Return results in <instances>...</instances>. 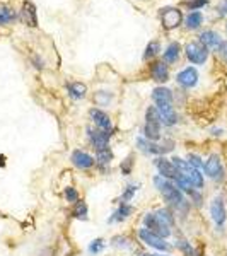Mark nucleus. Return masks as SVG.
I'll return each mask as SVG.
<instances>
[{"label":"nucleus","instance_id":"5701e85b","mask_svg":"<svg viewBox=\"0 0 227 256\" xmlns=\"http://www.w3.org/2000/svg\"><path fill=\"white\" fill-rule=\"evenodd\" d=\"M140 188H142L140 181H128V183L122 188V193H120L116 202H128V204H132V202L135 200V196H137V193L140 192Z\"/></svg>","mask_w":227,"mask_h":256},{"label":"nucleus","instance_id":"ddd939ff","mask_svg":"<svg viewBox=\"0 0 227 256\" xmlns=\"http://www.w3.org/2000/svg\"><path fill=\"white\" fill-rule=\"evenodd\" d=\"M152 166L156 169V174L162 176V178H168V180H174L176 174H178V169L174 168L172 164L171 158L168 156H159V158H154L152 159Z\"/></svg>","mask_w":227,"mask_h":256},{"label":"nucleus","instance_id":"9b49d317","mask_svg":"<svg viewBox=\"0 0 227 256\" xmlns=\"http://www.w3.org/2000/svg\"><path fill=\"white\" fill-rule=\"evenodd\" d=\"M184 55L190 64L204 65L208 60V50L200 43V41H190L184 46Z\"/></svg>","mask_w":227,"mask_h":256},{"label":"nucleus","instance_id":"c9c22d12","mask_svg":"<svg viewBox=\"0 0 227 256\" xmlns=\"http://www.w3.org/2000/svg\"><path fill=\"white\" fill-rule=\"evenodd\" d=\"M184 159L188 160V164H190V166H192L193 169H204L205 159H204V156L198 154V152H193V150L186 152V154H184Z\"/></svg>","mask_w":227,"mask_h":256},{"label":"nucleus","instance_id":"de8ad7c7","mask_svg":"<svg viewBox=\"0 0 227 256\" xmlns=\"http://www.w3.org/2000/svg\"><path fill=\"white\" fill-rule=\"evenodd\" d=\"M6 166H7V156L0 154V168H6Z\"/></svg>","mask_w":227,"mask_h":256},{"label":"nucleus","instance_id":"49530a36","mask_svg":"<svg viewBox=\"0 0 227 256\" xmlns=\"http://www.w3.org/2000/svg\"><path fill=\"white\" fill-rule=\"evenodd\" d=\"M218 14L220 16L227 14V0H222L220 2V6H218Z\"/></svg>","mask_w":227,"mask_h":256},{"label":"nucleus","instance_id":"f3484780","mask_svg":"<svg viewBox=\"0 0 227 256\" xmlns=\"http://www.w3.org/2000/svg\"><path fill=\"white\" fill-rule=\"evenodd\" d=\"M156 108L159 110L162 128H172L180 123V114H178V111H176L174 104H160V106H156Z\"/></svg>","mask_w":227,"mask_h":256},{"label":"nucleus","instance_id":"72a5a7b5","mask_svg":"<svg viewBox=\"0 0 227 256\" xmlns=\"http://www.w3.org/2000/svg\"><path fill=\"white\" fill-rule=\"evenodd\" d=\"M16 19H18V12L7 6H0V26H7Z\"/></svg>","mask_w":227,"mask_h":256},{"label":"nucleus","instance_id":"a18cd8bd","mask_svg":"<svg viewBox=\"0 0 227 256\" xmlns=\"http://www.w3.org/2000/svg\"><path fill=\"white\" fill-rule=\"evenodd\" d=\"M138 256H174L172 253H148V251H140L138 253Z\"/></svg>","mask_w":227,"mask_h":256},{"label":"nucleus","instance_id":"7ed1b4c3","mask_svg":"<svg viewBox=\"0 0 227 256\" xmlns=\"http://www.w3.org/2000/svg\"><path fill=\"white\" fill-rule=\"evenodd\" d=\"M135 238H137V242H140V246H144L146 250H152L154 253H172L174 248H172V242H169V239H164L158 236V234L150 232L146 227H137L135 230Z\"/></svg>","mask_w":227,"mask_h":256},{"label":"nucleus","instance_id":"f257e3e1","mask_svg":"<svg viewBox=\"0 0 227 256\" xmlns=\"http://www.w3.org/2000/svg\"><path fill=\"white\" fill-rule=\"evenodd\" d=\"M152 186H154L156 192L159 193L162 204L172 210H176L184 200H186V195H184V193L181 192L171 180H168V178L154 174L152 176Z\"/></svg>","mask_w":227,"mask_h":256},{"label":"nucleus","instance_id":"a19ab883","mask_svg":"<svg viewBox=\"0 0 227 256\" xmlns=\"http://www.w3.org/2000/svg\"><path fill=\"white\" fill-rule=\"evenodd\" d=\"M207 4H208V0H186V2H183V6L192 10H198V9H202V7L207 6Z\"/></svg>","mask_w":227,"mask_h":256},{"label":"nucleus","instance_id":"79ce46f5","mask_svg":"<svg viewBox=\"0 0 227 256\" xmlns=\"http://www.w3.org/2000/svg\"><path fill=\"white\" fill-rule=\"evenodd\" d=\"M218 55L222 56V60L227 64V41H222L220 46H218Z\"/></svg>","mask_w":227,"mask_h":256},{"label":"nucleus","instance_id":"20e7f679","mask_svg":"<svg viewBox=\"0 0 227 256\" xmlns=\"http://www.w3.org/2000/svg\"><path fill=\"white\" fill-rule=\"evenodd\" d=\"M204 174L207 178V181L214 183L216 186H222L226 184L227 181V169H226V164L222 160V156L217 154V152H212L205 158V162H204Z\"/></svg>","mask_w":227,"mask_h":256},{"label":"nucleus","instance_id":"473e14b6","mask_svg":"<svg viewBox=\"0 0 227 256\" xmlns=\"http://www.w3.org/2000/svg\"><path fill=\"white\" fill-rule=\"evenodd\" d=\"M202 22H204V16H202L200 10L190 12L186 16V19H184V26H186L188 30H198V28L202 26Z\"/></svg>","mask_w":227,"mask_h":256},{"label":"nucleus","instance_id":"7c9ffc66","mask_svg":"<svg viewBox=\"0 0 227 256\" xmlns=\"http://www.w3.org/2000/svg\"><path fill=\"white\" fill-rule=\"evenodd\" d=\"M62 196H64V202L67 205H74L82 198L79 188H76L74 184H65L64 190H62Z\"/></svg>","mask_w":227,"mask_h":256},{"label":"nucleus","instance_id":"6ab92c4d","mask_svg":"<svg viewBox=\"0 0 227 256\" xmlns=\"http://www.w3.org/2000/svg\"><path fill=\"white\" fill-rule=\"evenodd\" d=\"M108 244H110V248H113V250H116V251H132L135 248V241L128 236V234L118 232L110 238Z\"/></svg>","mask_w":227,"mask_h":256},{"label":"nucleus","instance_id":"ea45409f","mask_svg":"<svg viewBox=\"0 0 227 256\" xmlns=\"http://www.w3.org/2000/svg\"><path fill=\"white\" fill-rule=\"evenodd\" d=\"M144 122H159L160 123V114L159 110L156 106H148L146 110V116H144ZM162 125V123H160Z\"/></svg>","mask_w":227,"mask_h":256},{"label":"nucleus","instance_id":"e433bc0d","mask_svg":"<svg viewBox=\"0 0 227 256\" xmlns=\"http://www.w3.org/2000/svg\"><path fill=\"white\" fill-rule=\"evenodd\" d=\"M113 99H114L113 92H108V90H98L94 94V102L98 106H110L113 102Z\"/></svg>","mask_w":227,"mask_h":256},{"label":"nucleus","instance_id":"09e8293b","mask_svg":"<svg viewBox=\"0 0 227 256\" xmlns=\"http://www.w3.org/2000/svg\"><path fill=\"white\" fill-rule=\"evenodd\" d=\"M226 30H227V26H226Z\"/></svg>","mask_w":227,"mask_h":256},{"label":"nucleus","instance_id":"2eb2a0df","mask_svg":"<svg viewBox=\"0 0 227 256\" xmlns=\"http://www.w3.org/2000/svg\"><path fill=\"white\" fill-rule=\"evenodd\" d=\"M148 76H150L152 80H156L158 84H166L169 80V77H171V72H169V65L166 62L162 60H154L150 62V65H148Z\"/></svg>","mask_w":227,"mask_h":256},{"label":"nucleus","instance_id":"37998d69","mask_svg":"<svg viewBox=\"0 0 227 256\" xmlns=\"http://www.w3.org/2000/svg\"><path fill=\"white\" fill-rule=\"evenodd\" d=\"M31 62H32V65H34V68H36V70H43V68H44L43 60H41L38 55H34V56H32Z\"/></svg>","mask_w":227,"mask_h":256},{"label":"nucleus","instance_id":"c85d7f7f","mask_svg":"<svg viewBox=\"0 0 227 256\" xmlns=\"http://www.w3.org/2000/svg\"><path fill=\"white\" fill-rule=\"evenodd\" d=\"M200 43L204 44L207 50H214V48L218 50L222 40H220V36H218L216 31H204L200 34Z\"/></svg>","mask_w":227,"mask_h":256},{"label":"nucleus","instance_id":"4468645a","mask_svg":"<svg viewBox=\"0 0 227 256\" xmlns=\"http://www.w3.org/2000/svg\"><path fill=\"white\" fill-rule=\"evenodd\" d=\"M198 80H200V74H198V70L195 67H186L176 74V84L184 90L196 88Z\"/></svg>","mask_w":227,"mask_h":256},{"label":"nucleus","instance_id":"423d86ee","mask_svg":"<svg viewBox=\"0 0 227 256\" xmlns=\"http://www.w3.org/2000/svg\"><path fill=\"white\" fill-rule=\"evenodd\" d=\"M113 137H114V132H102L94 128L92 125L86 126V140H88V146L94 152L111 147V138Z\"/></svg>","mask_w":227,"mask_h":256},{"label":"nucleus","instance_id":"0eeeda50","mask_svg":"<svg viewBox=\"0 0 227 256\" xmlns=\"http://www.w3.org/2000/svg\"><path fill=\"white\" fill-rule=\"evenodd\" d=\"M68 160L72 168L80 172H90L96 169V158L86 148H74L68 156Z\"/></svg>","mask_w":227,"mask_h":256},{"label":"nucleus","instance_id":"4be33fe9","mask_svg":"<svg viewBox=\"0 0 227 256\" xmlns=\"http://www.w3.org/2000/svg\"><path fill=\"white\" fill-rule=\"evenodd\" d=\"M70 217L76 218L79 222H88L89 220V205L84 198H80L79 202H76L74 205H70Z\"/></svg>","mask_w":227,"mask_h":256},{"label":"nucleus","instance_id":"dca6fc26","mask_svg":"<svg viewBox=\"0 0 227 256\" xmlns=\"http://www.w3.org/2000/svg\"><path fill=\"white\" fill-rule=\"evenodd\" d=\"M160 22L166 30H174L183 22V14L178 7H164L160 9Z\"/></svg>","mask_w":227,"mask_h":256},{"label":"nucleus","instance_id":"a211bd4d","mask_svg":"<svg viewBox=\"0 0 227 256\" xmlns=\"http://www.w3.org/2000/svg\"><path fill=\"white\" fill-rule=\"evenodd\" d=\"M150 99H152V102H154V106L174 104V92H172V90L169 89V88H164V86H158L156 89H152Z\"/></svg>","mask_w":227,"mask_h":256},{"label":"nucleus","instance_id":"2f4dec72","mask_svg":"<svg viewBox=\"0 0 227 256\" xmlns=\"http://www.w3.org/2000/svg\"><path fill=\"white\" fill-rule=\"evenodd\" d=\"M108 239H104V238H94L92 241L88 244V253L90 256H98V254H101V253H104L106 251V248H108Z\"/></svg>","mask_w":227,"mask_h":256},{"label":"nucleus","instance_id":"c03bdc74","mask_svg":"<svg viewBox=\"0 0 227 256\" xmlns=\"http://www.w3.org/2000/svg\"><path fill=\"white\" fill-rule=\"evenodd\" d=\"M210 135L212 137H222L224 135V128H218V126H214V128H210Z\"/></svg>","mask_w":227,"mask_h":256},{"label":"nucleus","instance_id":"aec40b11","mask_svg":"<svg viewBox=\"0 0 227 256\" xmlns=\"http://www.w3.org/2000/svg\"><path fill=\"white\" fill-rule=\"evenodd\" d=\"M140 135L146 137L147 140H152V142H159L162 135V125L159 122H144L142 130H140Z\"/></svg>","mask_w":227,"mask_h":256},{"label":"nucleus","instance_id":"393cba45","mask_svg":"<svg viewBox=\"0 0 227 256\" xmlns=\"http://www.w3.org/2000/svg\"><path fill=\"white\" fill-rule=\"evenodd\" d=\"M180 55H181V44L178 43V41H172V43H169L168 48L164 50L162 62H166L168 65H172L180 60Z\"/></svg>","mask_w":227,"mask_h":256},{"label":"nucleus","instance_id":"39448f33","mask_svg":"<svg viewBox=\"0 0 227 256\" xmlns=\"http://www.w3.org/2000/svg\"><path fill=\"white\" fill-rule=\"evenodd\" d=\"M140 226L146 227V229H148L150 232L158 234V236L164 238V239L174 238V232H176L172 227H169L166 222H162L158 216H156L154 210H147V212L142 214V217H140Z\"/></svg>","mask_w":227,"mask_h":256},{"label":"nucleus","instance_id":"4c0bfd02","mask_svg":"<svg viewBox=\"0 0 227 256\" xmlns=\"http://www.w3.org/2000/svg\"><path fill=\"white\" fill-rule=\"evenodd\" d=\"M159 52H160V44H159V41H150V43L146 46V52H144V62H150L152 58H156V56L159 55Z\"/></svg>","mask_w":227,"mask_h":256},{"label":"nucleus","instance_id":"bb28decb","mask_svg":"<svg viewBox=\"0 0 227 256\" xmlns=\"http://www.w3.org/2000/svg\"><path fill=\"white\" fill-rule=\"evenodd\" d=\"M94 158H96V168L98 166H104V168H111L114 160V150L111 147L102 148V150L94 152Z\"/></svg>","mask_w":227,"mask_h":256},{"label":"nucleus","instance_id":"f03ea898","mask_svg":"<svg viewBox=\"0 0 227 256\" xmlns=\"http://www.w3.org/2000/svg\"><path fill=\"white\" fill-rule=\"evenodd\" d=\"M208 218L217 236L227 232V200L222 193H217L208 200Z\"/></svg>","mask_w":227,"mask_h":256},{"label":"nucleus","instance_id":"c756f323","mask_svg":"<svg viewBox=\"0 0 227 256\" xmlns=\"http://www.w3.org/2000/svg\"><path fill=\"white\" fill-rule=\"evenodd\" d=\"M186 198L190 200V204H192L193 210H202L207 205V198H205V192H202V190H195L193 188L192 192L188 193Z\"/></svg>","mask_w":227,"mask_h":256},{"label":"nucleus","instance_id":"b1692460","mask_svg":"<svg viewBox=\"0 0 227 256\" xmlns=\"http://www.w3.org/2000/svg\"><path fill=\"white\" fill-rule=\"evenodd\" d=\"M20 19H22L24 24H28V26H31V28H34L36 24H38L36 7H34V4L30 2V0H26V2L22 4V9H20Z\"/></svg>","mask_w":227,"mask_h":256},{"label":"nucleus","instance_id":"1a4fd4ad","mask_svg":"<svg viewBox=\"0 0 227 256\" xmlns=\"http://www.w3.org/2000/svg\"><path fill=\"white\" fill-rule=\"evenodd\" d=\"M137 208H135L134 204H128V202H116V208L111 212V216L108 217V224L110 226H120L125 224L130 217L135 216Z\"/></svg>","mask_w":227,"mask_h":256},{"label":"nucleus","instance_id":"58836bf2","mask_svg":"<svg viewBox=\"0 0 227 256\" xmlns=\"http://www.w3.org/2000/svg\"><path fill=\"white\" fill-rule=\"evenodd\" d=\"M171 160H172V164H174V168L178 169V172H183V174H188L190 169H192V166H190V164H188V160L184 159V158H181V156L172 154V156H171Z\"/></svg>","mask_w":227,"mask_h":256},{"label":"nucleus","instance_id":"cd10ccee","mask_svg":"<svg viewBox=\"0 0 227 256\" xmlns=\"http://www.w3.org/2000/svg\"><path fill=\"white\" fill-rule=\"evenodd\" d=\"M135 166H137V159H135V154L132 152V154H128L126 158H123L122 160H120V164H118L120 174L125 176V178H130L132 174H134Z\"/></svg>","mask_w":227,"mask_h":256},{"label":"nucleus","instance_id":"9d476101","mask_svg":"<svg viewBox=\"0 0 227 256\" xmlns=\"http://www.w3.org/2000/svg\"><path fill=\"white\" fill-rule=\"evenodd\" d=\"M89 122L90 125L94 128H98V130H102V132H114V125H113V120L108 113H106L102 108H98V106H94V108L89 110Z\"/></svg>","mask_w":227,"mask_h":256},{"label":"nucleus","instance_id":"f704fd0d","mask_svg":"<svg viewBox=\"0 0 227 256\" xmlns=\"http://www.w3.org/2000/svg\"><path fill=\"white\" fill-rule=\"evenodd\" d=\"M172 183H174L176 186H178V188L181 190V192L184 193V195H188V193L193 190L192 183H190V180H188V176H186V174H183V172H178L174 180H172Z\"/></svg>","mask_w":227,"mask_h":256},{"label":"nucleus","instance_id":"f8f14e48","mask_svg":"<svg viewBox=\"0 0 227 256\" xmlns=\"http://www.w3.org/2000/svg\"><path fill=\"white\" fill-rule=\"evenodd\" d=\"M135 148L140 152V154L147 156V158H159V156H164L162 146H160V140L159 142H152V140H147L146 137L138 135L135 138Z\"/></svg>","mask_w":227,"mask_h":256},{"label":"nucleus","instance_id":"a878e982","mask_svg":"<svg viewBox=\"0 0 227 256\" xmlns=\"http://www.w3.org/2000/svg\"><path fill=\"white\" fill-rule=\"evenodd\" d=\"M186 176H188V180H190V183H192L193 188L205 192V188H207V178H205L202 169H193L192 168Z\"/></svg>","mask_w":227,"mask_h":256},{"label":"nucleus","instance_id":"6e6552de","mask_svg":"<svg viewBox=\"0 0 227 256\" xmlns=\"http://www.w3.org/2000/svg\"><path fill=\"white\" fill-rule=\"evenodd\" d=\"M172 248L181 254V256H205L204 246H196L192 242V239L184 236V232L178 229L172 238Z\"/></svg>","mask_w":227,"mask_h":256},{"label":"nucleus","instance_id":"412c9836","mask_svg":"<svg viewBox=\"0 0 227 256\" xmlns=\"http://www.w3.org/2000/svg\"><path fill=\"white\" fill-rule=\"evenodd\" d=\"M65 89H67V94L70 99L74 101H80L88 96V86L80 80H74V82H67L65 84Z\"/></svg>","mask_w":227,"mask_h":256}]
</instances>
